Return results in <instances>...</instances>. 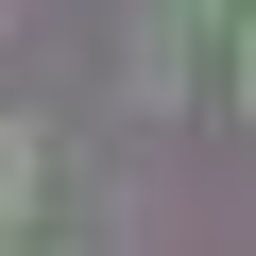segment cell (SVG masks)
Here are the masks:
<instances>
[{"label":"cell","mask_w":256,"mask_h":256,"mask_svg":"<svg viewBox=\"0 0 256 256\" xmlns=\"http://www.w3.org/2000/svg\"><path fill=\"white\" fill-rule=\"evenodd\" d=\"M34 205V120H0V222Z\"/></svg>","instance_id":"6da1fadb"},{"label":"cell","mask_w":256,"mask_h":256,"mask_svg":"<svg viewBox=\"0 0 256 256\" xmlns=\"http://www.w3.org/2000/svg\"><path fill=\"white\" fill-rule=\"evenodd\" d=\"M239 102H256V34H239Z\"/></svg>","instance_id":"7a4b0ae2"}]
</instances>
